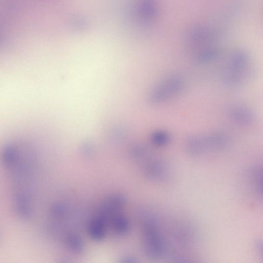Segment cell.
I'll use <instances>...</instances> for the list:
<instances>
[{
    "label": "cell",
    "mask_w": 263,
    "mask_h": 263,
    "mask_svg": "<svg viewBox=\"0 0 263 263\" xmlns=\"http://www.w3.org/2000/svg\"><path fill=\"white\" fill-rule=\"evenodd\" d=\"M142 238L144 251L147 257L153 260L161 258L164 254L165 244L154 219H147L142 224Z\"/></svg>",
    "instance_id": "1"
},
{
    "label": "cell",
    "mask_w": 263,
    "mask_h": 263,
    "mask_svg": "<svg viewBox=\"0 0 263 263\" xmlns=\"http://www.w3.org/2000/svg\"><path fill=\"white\" fill-rule=\"evenodd\" d=\"M184 82L183 79L179 75L168 76L152 90L149 96V101L157 104L173 99L183 91Z\"/></svg>",
    "instance_id": "2"
},
{
    "label": "cell",
    "mask_w": 263,
    "mask_h": 263,
    "mask_svg": "<svg viewBox=\"0 0 263 263\" xmlns=\"http://www.w3.org/2000/svg\"><path fill=\"white\" fill-rule=\"evenodd\" d=\"M251 64H234L226 62L222 75L225 86L231 89L238 88L247 82L252 74Z\"/></svg>",
    "instance_id": "3"
},
{
    "label": "cell",
    "mask_w": 263,
    "mask_h": 263,
    "mask_svg": "<svg viewBox=\"0 0 263 263\" xmlns=\"http://www.w3.org/2000/svg\"><path fill=\"white\" fill-rule=\"evenodd\" d=\"M13 204L14 212L20 219L26 221L31 218L33 214L31 191H14Z\"/></svg>",
    "instance_id": "4"
},
{
    "label": "cell",
    "mask_w": 263,
    "mask_h": 263,
    "mask_svg": "<svg viewBox=\"0 0 263 263\" xmlns=\"http://www.w3.org/2000/svg\"><path fill=\"white\" fill-rule=\"evenodd\" d=\"M219 35L217 28L204 25H197L187 33V40L191 44L206 43L215 40Z\"/></svg>",
    "instance_id": "5"
},
{
    "label": "cell",
    "mask_w": 263,
    "mask_h": 263,
    "mask_svg": "<svg viewBox=\"0 0 263 263\" xmlns=\"http://www.w3.org/2000/svg\"><path fill=\"white\" fill-rule=\"evenodd\" d=\"M226 112L231 121L239 125L250 124L255 118L254 112L250 108L240 103L228 105Z\"/></svg>",
    "instance_id": "6"
},
{
    "label": "cell",
    "mask_w": 263,
    "mask_h": 263,
    "mask_svg": "<svg viewBox=\"0 0 263 263\" xmlns=\"http://www.w3.org/2000/svg\"><path fill=\"white\" fill-rule=\"evenodd\" d=\"M60 240L74 253L80 254L84 251L83 240L79 234L74 232L66 230L62 235Z\"/></svg>",
    "instance_id": "7"
},
{
    "label": "cell",
    "mask_w": 263,
    "mask_h": 263,
    "mask_svg": "<svg viewBox=\"0 0 263 263\" xmlns=\"http://www.w3.org/2000/svg\"><path fill=\"white\" fill-rule=\"evenodd\" d=\"M18 154V149L12 144L5 145L1 152V160L3 166L9 170L16 161Z\"/></svg>",
    "instance_id": "8"
},
{
    "label": "cell",
    "mask_w": 263,
    "mask_h": 263,
    "mask_svg": "<svg viewBox=\"0 0 263 263\" xmlns=\"http://www.w3.org/2000/svg\"><path fill=\"white\" fill-rule=\"evenodd\" d=\"M87 229L90 237L96 241H101L105 236V222L99 218L92 220L89 223Z\"/></svg>",
    "instance_id": "9"
},
{
    "label": "cell",
    "mask_w": 263,
    "mask_h": 263,
    "mask_svg": "<svg viewBox=\"0 0 263 263\" xmlns=\"http://www.w3.org/2000/svg\"><path fill=\"white\" fill-rule=\"evenodd\" d=\"M219 48L214 46L206 47L201 50L197 54L196 61L200 64H204L217 59L220 54Z\"/></svg>",
    "instance_id": "10"
},
{
    "label": "cell",
    "mask_w": 263,
    "mask_h": 263,
    "mask_svg": "<svg viewBox=\"0 0 263 263\" xmlns=\"http://www.w3.org/2000/svg\"><path fill=\"white\" fill-rule=\"evenodd\" d=\"M139 12L144 20H150L157 16L158 10L156 6L152 2L144 1L140 5Z\"/></svg>",
    "instance_id": "11"
},
{
    "label": "cell",
    "mask_w": 263,
    "mask_h": 263,
    "mask_svg": "<svg viewBox=\"0 0 263 263\" xmlns=\"http://www.w3.org/2000/svg\"><path fill=\"white\" fill-rule=\"evenodd\" d=\"M113 232L119 236L127 234L129 230V224L128 220L123 217H118L114 218L111 224Z\"/></svg>",
    "instance_id": "12"
},
{
    "label": "cell",
    "mask_w": 263,
    "mask_h": 263,
    "mask_svg": "<svg viewBox=\"0 0 263 263\" xmlns=\"http://www.w3.org/2000/svg\"><path fill=\"white\" fill-rule=\"evenodd\" d=\"M250 179L252 185L258 195H262V171L259 167H255L250 173Z\"/></svg>",
    "instance_id": "13"
},
{
    "label": "cell",
    "mask_w": 263,
    "mask_h": 263,
    "mask_svg": "<svg viewBox=\"0 0 263 263\" xmlns=\"http://www.w3.org/2000/svg\"><path fill=\"white\" fill-rule=\"evenodd\" d=\"M155 143L159 145H165L170 141V137L167 133L160 131L156 133L154 136Z\"/></svg>",
    "instance_id": "14"
},
{
    "label": "cell",
    "mask_w": 263,
    "mask_h": 263,
    "mask_svg": "<svg viewBox=\"0 0 263 263\" xmlns=\"http://www.w3.org/2000/svg\"><path fill=\"white\" fill-rule=\"evenodd\" d=\"M118 263H138V261L135 258L127 256L122 257Z\"/></svg>",
    "instance_id": "15"
},
{
    "label": "cell",
    "mask_w": 263,
    "mask_h": 263,
    "mask_svg": "<svg viewBox=\"0 0 263 263\" xmlns=\"http://www.w3.org/2000/svg\"><path fill=\"white\" fill-rule=\"evenodd\" d=\"M58 263H72L69 260L62 258L59 259Z\"/></svg>",
    "instance_id": "16"
},
{
    "label": "cell",
    "mask_w": 263,
    "mask_h": 263,
    "mask_svg": "<svg viewBox=\"0 0 263 263\" xmlns=\"http://www.w3.org/2000/svg\"><path fill=\"white\" fill-rule=\"evenodd\" d=\"M177 263H189V262L185 260H179Z\"/></svg>",
    "instance_id": "17"
}]
</instances>
